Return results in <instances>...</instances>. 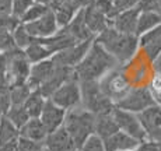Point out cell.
I'll list each match as a JSON object with an SVG mask.
<instances>
[{"mask_svg":"<svg viewBox=\"0 0 161 151\" xmlns=\"http://www.w3.org/2000/svg\"><path fill=\"white\" fill-rule=\"evenodd\" d=\"M119 132V127L114 121L112 115H103V116H95V127L94 134L98 136L101 140L111 137L114 133Z\"/></svg>","mask_w":161,"mask_h":151,"instance_id":"obj_24","label":"cell"},{"mask_svg":"<svg viewBox=\"0 0 161 151\" xmlns=\"http://www.w3.org/2000/svg\"><path fill=\"white\" fill-rule=\"evenodd\" d=\"M44 147L48 151H77L73 138L63 126L48 133L44 140Z\"/></svg>","mask_w":161,"mask_h":151,"instance_id":"obj_15","label":"cell"},{"mask_svg":"<svg viewBox=\"0 0 161 151\" xmlns=\"http://www.w3.org/2000/svg\"><path fill=\"white\" fill-rule=\"evenodd\" d=\"M118 63L125 64L135 56L139 48V36L135 34H122L112 25L94 38Z\"/></svg>","mask_w":161,"mask_h":151,"instance_id":"obj_2","label":"cell"},{"mask_svg":"<svg viewBox=\"0 0 161 151\" xmlns=\"http://www.w3.org/2000/svg\"><path fill=\"white\" fill-rule=\"evenodd\" d=\"M64 116H66V111H64L63 108L58 106L56 104H53L51 100H46L39 119L44 123L46 132L51 133V132L59 129L60 126H63Z\"/></svg>","mask_w":161,"mask_h":151,"instance_id":"obj_17","label":"cell"},{"mask_svg":"<svg viewBox=\"0 0 161 151\" xmlns=\"http://www.w3.org/2000/svg\"><path fill=\"white\" fill-rule=\"evenodd\" d=\"M115 67H119V63L92 39L87 53L77 66H74V76L79 81H98L104 74Z\"/></svg>","mask_w":161,"mask_h":151,"instance_id":"obj_1","label":"cell"},{"mask_svg":"<svg viewBox=\"0 0 161 151\" xmlns=\"http://www.w3.org/2000/svg\"><path fill=\"white\" fill-rule=\"evenodd\" d=\"M0 116H2V113H0Z\"/></svg>","mask_w":161,"mask_h":151,"instance_id":"obj_48","label":"cell"},{"mask_svg":"<svg viewBox=\"0 0 161 151\" xmlns=\"http://www.w3.org/2000/svg\"><path fill=\"white\" fill-rule=\"evenodd\" d=\"M20 136L30 138V140L38 141V143H44V140L48 136V132H46L44 123L41 122L39 118H30L28 122L20 129Z\"/></svg>","mask_w":161,"mask_h":151,"instance_id":"obj_22","label":"cell"},{"mask_svg":"<svg viewBox=\"0 0 161 151\" xmlns=\"http://www.w3.org/2000/svg\"><path fill=\"white\" fill-rule=\"evenodd\" d=\"M10 87V100L11 105H24L28 95L31 94V88L27 83H20V84H11Z\"/></svg>","mask_w":161,"mask_h":151,"instance_id":"obj_29","label":"cell"},{"mask_svg":"<svg viewBox=\"0 0 161 151\" xmlns=\"http://www.w3.org/2000/svg\"><path fill=\"white\" fill-rule=\"evenodd\" d=\"M48 10H49V6L39 4V3H34L28 10L25 11V14L21 17L20 23L21 24H27V23H31V21L38 20V18H41Z\"/></svg>","mask_w":161,"mask_h":151,"instance_id":"obj_30","label":"cell"},{"mask_svg":"<svg viewBox=\"0 0 161 151\" xmlns=\"http://www.w3.org/2000/svg\"><path fill=\"white\" fill-rule=\"evenodd\" d=\"M139 46H142L148 60L156 62L161 56V23L148 32L139 36Z\"/></svg>","mask_w":161,"mask_h":151,"instance_id":"obj_16","label":"cell"},{"mask_svg":"<svg viewBox=\"0 0 161 151\" xmlns=\"http://www.w3.org/2000/svg\"><path fill=\"white\" fill-rule=\"evenodd\" d=\"M133 151H161V150L158 143H154L151 140H143L137 144V147Z\"/></svg>","mask_w":161,"mask_h":151,"instance_id":"obj_41","label":"cell"},{"mask_svg":"<svg viewBox=\"0 0 161 151\" xmlns=\"http://www.w3.org/2000/svg\"><path fill=\"white\" fill-rule=\"evenodd\" d=\"M34 3H39V4H45V6H49L51 0H32Z\"/></svg>","mask_w":161,"mask_h":151,"instance_id":"obj_45","label":"cell"},{"mask_svg":"<svg viewBox=\"0 0 161 151\" xmlns=\"http://www.w3.org/2000/svg\"><path fill=\"white\" fill-rule=\"evenodd\" d=\"M137 8L140 11H156L161 15V0H140Z\"/></svg>","mask_w":161,"mask_h":151,"instance_id":"obj_39","label":"cell"},{"mask_svg":"<svg viewBox=\"0 0 161 151\" xmlns=\"http://www.w3.org/2000/svg\"><path fill=\"white\" fill-rule=\"evenodd\" d=\"M156 104L158 102L156 101L153 92L148 87H132L126 92L125 97L120 98L115 104V106L137 115L142 111L147 109L151 105H156Z\"/></svg>","mask_w":161,"mask_h":151,"instance_id":"obj_6","label":"cell"},{"mask_svg":"<svg viewBox=\"0 0 161 151\" xmlns=\"http://www.w3.org/2000/svg\"><path fill=\"white\" fill-rule=\"evenodd\" d=\"M62 30H63L69 36H72L77 44H80V42H86V41H92V39L95 38V36L88 31L87 25H86V23H84L83 8L77 11L76 15L72 18V21Z\"/></svg>","mask_w":161,"mask_h":151,"instance_id":"obj_18","label":"cell"},{"mask_svg":"<svg viewBox=\"0 0 161 151\" xmlns=\"http://www.w3.org/2000/svg\"><path fill=\"white\" fill-rule=\"evenodd\" d=\"M45 102H46V98L38 90L31 91V94L28 95L27 101L24 102V108H25V111H27L30 118H39L42 109H44Z\"/></svg>","mask_w":161,"mask_h":151,"instance_id":"obj_26","label":"cell"},{"mask_svg":"<svg viewBox=\"0 0 161 151\" xmlns=\"http://www.w3.org/2000/svg\"><path fill=\"white\" fill-rule=\"evenodd\" d=\"M111 115H112L114 121H115L120 132L129 134V136L136 138L137 141L146 140V132H144L143 126H142L136 113L128 112V111L119 109V108L115 106Z\"/></svg>","mask_w":161,"mask_h":151,"instance_id":"obj_9","label":"cell"},{"mask_svg":"<svg viewBox=\"0 0 161 151\" xmlns=\"http://www.w3.org/2000/svg\"><path fill=\"white\" fill-rule=\"evenodd\" d=\"M34 4L32 0H13V4H11V15H14L15 18L21 20L25 11L28 10L31 6Z\"/></svg>","mask_w":161,"mask_h":151,"instance_id":"obj_35","label":"cell"},{"mask_svg":"<svg viewBox=\"0 0 161 151\" xmlns=\"http://www.w3.org/2000/svg\"><path fill=\"white\" fill-rule=\"evenodd\" d=\"M139 2H140V0H114V4H115L118 13H119V11L137 7Z\"/></svg>","mask_w":161,"mask_h":151,"instance_id":"obj_40","label":"cell"},{"mask_svg":"<svg viewBox=\"0 0 161 151\" xmlns=\"http://www.w3.org/2000/svg\"><path fill=\"white\" fill-rule=\"evenodd\" d=\"M4 116L13 123L18 130H20L30 119V116H28V113H27L24 105H11L10 109L7 111V113H6Z\"/></svg>","mask_w":161,"mask_h":151,"instance_id":"obj_28","label":"cell"},{"mask_svg":"<svg viewBox=\"0 0 161 151\" xmlns=\"http://www.w3.org/2000/svg\"><path fill=\"white\" fill-rule=\"evenodd\" d=\"M139 13H140V11H139L137 7L119 11V13L116 14V17L112 20V27L122 34H135L136 35Z\"/></svg>","mask_w":161,"mask_h":151,"instance_id":"obj_20","label":"cell"},{"mask_svg":"<svg viewBox=\"0 0 161 151\" xmlns=\"http://www.w3.org/2000/svg\"><path fill=\"white\" fill-rule=\"evenodd\" d=\"M18 136H20L18 129L4 115L0 116V146L15 141Z\"/></svg>","mask_w":161,"mask_h":151,"instance_id":"obj_27","label":"cell"},{"mask_svg":"<svg viewBox=\"0 0 161 151\" xmlns=\"http://www.w3.org/2000/svg\"><path fill=\"white\" fill-rule=\"evenodd\" d=\"M70 78H76V76H74V69H72V67H66V66H59L58 64V67L53 72V74L39 85L38 91L44 95L46 100H49L51 95L53 94L63 83H66L67 80H70Z\"/></svg>","mask_w":161,"mask_h":151,"instance_id":"obj_13","label":"cell"},{"mask_svg":"<svg viewBox=\"0 0 161 151\" xmlns=\"http://www.w3.org/2000/svg\"><path fill=\"white\" fill-rule=\"evenodd\" d=\"M63 127L67 130L70 137L73 138L77 151L83 146L87 138L94 134L95 127V116L81 105L73 109L66 111V116L63 121Z\"/></svg>","mask_w":161,"mask_h":151,"instance_id":"obj_3","label":"cell"},{"mask_svg":"<svg viewBox=\"0 0 161 151\" xmlns=\"http://www.w3.org/2000/svg\"><path fill=\"white\" fill-rule=\"evenodd\" d=\"M140 11V10H139ZM161 23V15L156 11H140L137 18V27H136V35L142 36L148 32Z\"/></svg>","mask_w":161,"mask_h":151,"instance_id":"obj_25","label":"cell"},{"mask_svg":"<svg viewBox=\"0 0 161 151\" xmlns=\"http://www.w3.org/2000/svg\"><path fill=\"white\" fill-rule=\"evenodd\" d=\"M49 100L64 111L73 109L81 105V92H80V83L77 78H70L60 85Z\"/></svg>","mask_w":161,"mask_h":151,"instance_id":"obj_8","label":"cell"},{"mask_svg":"<svg viewBox=\"0 0 161 151\" xmlns=\"http://www.w3.org/2000/svg\"><path fill=\"white\" fill-rule=\"evenodd\" d=\"M74 2L79 6V8H86V7H88V6L94 4L95 0H74Z\"/></svg>","mask_w":161,"mask_h":151,"instance_id":"obj_44","label":"cell"},{"mask_svg":"<svg viewBox=\"0 0 161 151\" xmlns=\"http://www.w3.org/2000/svg\"><path fill=\"white\" fill-rule=\"evenodd\" d=\"M98 85H100L105 97L109 98L114 104H116L120 98L125 97L126 92L132 88L123 70L118 69V67L109 70L107 74L101 77L98 80Z\"/></svg>","mask_w":161,"mask_h":151,"instance_id":"obj_5","label":"cell"},{"mask_svg":"<svg viewBox=\"0 0 161 151\" xmlns=\"http://www.w3.org/2000/svg\"><path fill=\"white\" fill-rule=\"evenodd\" d=\"M7 84V57L6 53L0 52V84Z\"/></svg>","mask_w":161,"mask_h":151,"instance_id":"obj_42","label":"cell"},{"mask_svg":"<svg viewBox=\"0 0 161 151\" xmlns=\"http://www.w3.org/2000/svg\"><path fill=\"white\" fill-rule=\"evenodd\" d=\"M24 53H25L27 59L31 64L38 63V62H42L45 59H49V57L53 56L52 51L48 48L45 44H42L38 38H34L32 44H30L24 49Z\"/></svg>","mask_w":161,"mask_h":151,"instance_id":"obj_23","label":"cell"},{"mask_svg":"<svg viewBox=\"0 0 161 151\" xmlns=\"http://www.w3.org/2000/svg\"><path fill=\"white\" fill-rule=\"evenodd\" d=\"M56 67H58V64L55 63L52 57L45 59L42 62H38V63L31 64L30 76H28V80H27V84L30 85L31 90H38L39 85L53 74V72L56 70Z\"/></svg>","mask_w":161,"mask_h":151,"instance_id":"obj_14","label":"cell"},{"mask_svg":"<svg viewBox=\"0 0 161 151\" xmlns=\"http://www.w3.org/2000/svg\"><path fill=\"white\" fill-rule=\"evenodd\" d=\"M39 151H48V150H46V148H45V147H42V148H41V150H39Z\"/></svg>","mask_w":161,"mask_h":151,"instance_id":"obj_46","label":"cell"},{"mask_svg":"<svg viewBox=\"0 0 161 151\" xmlns=\"http://www.w3.org/2000/svg\"><path fill=\"white\" fill-rule=\"evenodd\" d=\"M23 25L32 38H49V36L55 35L60 30L56 23L53 11L51 8L41 18H38L35 21H31V23L23 24Z\"/></svg>","mask_w":161,"mask_h":151,"instance_id":"obj_11","label":"cell"},{"mask_svg":"<svg viewBox=\"0 0 161 151\" xmlns=\"http://www.w3.org/2000/svg\"><path fill=\"white\" fill-rule=\"evenodd\" d=\"M137 118L146 132V140H151L154 143H161V105L148 106L147 109L137 113Z\"/></svg>","mask_w":161,"mask_h":151,"instance_id":"obj_10","label":"cell"},{"mask_svg":"<svg viewBox=\"0 0 161 151\" xmlns=\"http://www.w3.org/2000/svg\"><path fill=\"white\" fill-rule=\"evenodd\" d=\"M160 150H161V143H160Z\"/></svg>","mask_w":161,"mask_h":151,"instance_id":"obj_47","label":"cell"},{"mask_svg":"<svg viewBox=\"0 0 161 151\" xmlns=\"http://www.w3.org/2000/svg\"><path fill=\"white\" fill-rule=\"evenodd\" d=\"M81 92V106L91 112L94 116L111 115L115 104L105 97L101 91L98 81H79Z\"/></svg>","mask_w":161,"mask_h":151,"instance_id":"obj_4","label":"cell"},{"mask_svg":"<svg viewBox=\"0 0 161 151\" xmlns=\"http://www.w3.org/2000/svg\"><path fill=\"white\" fill-rule=\"evenodd\" d=\"M15 143H17L18 151H39L44 147V143H38V141L30 140V138L21 137V136H18Z\"/></svg>","mask_w":161,"mask_h":151,"instance_id":"obj_36","label":"cell"},{"mask_svg":"<svg viewBox=\"0 0 161 151\" xmlns=\"http://www.w3.org/2000/svg\"><path fill=\"white\" fill-rule=\"evenodd\" d=\"M92 6H94L98 11H101L111 23H112V20L118 14V10H116L115 4H114V0H95Z\"/></svg>","mask_w":161,"mask_h":151,"instance_id":"obj_32","label":"cell"},{"mask_svg":"<svg viewBox=\"0 0 161 151\" xmlns=\"http://www.w3.org/2000/svg\"><path fill=\"white\" fill-rule=\"evenodd\" d=\"M13 38H14V42H15V46L20 48V49H23V51L30 44H32V41H34V38L25 31L23 24H20V25L13 31Z\"/></svg>","mask_w":161,"mask_h":151,"instance_id":"obj_31","label":"cell"},{"mask_svg":"<svg viewBox=\"0 0 161 151\" xmlns=\"http://www.w3.org/2000/svg\"><path fill=\"white\" fill-rule=\"evenodd\" d=\"M83 15H84V23L87 25L88 31L94 36H97L104 30L112 25V23L101 11H98L94 6H88V7L83 8Z\"/></svg>","mask_w":161,"mask_h":151,"instance_id":"obj_19","label":"cell"},{"mask_svg":"<svg viewBox=\"0 0 161 151\" xmlns=\"http://www.w3.org/2000/svg\"><path fill=\"white\" fill-rule=\"evenodd\" d=\"M20 20L15 18L11 14H3L0 15V30L2 31H8V32H13V31L20 25Z\"/></svg>","mask_w":161,"mask_h":151,"instance_id":"obj_38","label":"cell"},{"mask_svg":"<svg viewBox=\"0 0 161 151\" xmlns=\"http://www.w3.org/2000/svg\"><path fill=\"white\" fill-rule=\"evenodd\" d=\"M137 141L136 138L130 137L129 134L123 133V132H116L111 137L104 140V148L105 151H133L137 147Z\"/></svg>","mask_w":161,"mask_h":151,"instance_id":"obj_21","label":"cell"},{"mask_svg":"<svg viewBox=\"0 0 161 151\" xmlns=\"http://www.w3.org/2000/svg\"><path fill=\"white\" fill-rule=\"evenodd\" d=\"M7 57V84H20L27 83L30 76L31 63L27 59L23 49L14 48L6 52Z\"/></svg>","mask_w":161,"mask_h":151,"instance_id":"obj_7","label":"cell"},{"mask_svg":"<svg viewBox=\"0 0 161 151\" xmlns=\"http://www.w3.org/2000/svg\"><path fill=\"white\" fill-rule=\"evenodd\" d=\"M11 106V100H10V87L8 84L3 83L0 84V113L6 115L7 111Z\"/></svg>","mask_w":161,"mask_h":151,"instance_id":"obj_33","label":"cell"},{"mask_svg":"<svg viewBox=\"0 0 161 151\" xmlns=\"http://www.w3.org/2000/svg\"><path fill=\"white\" fill-rule=\"evenodd\" d=\"M92 41H86V42H80V44H76L67 49H63V51L58 52L52 56V59L56 64L59 66H66V67H72L74 69V66L79 64V62L84 57V55L87 53L90 45H91Z\"/></svg>","mask_w":161,"mask_h":151,"instance_id":"obj_12","label":"cell"},{"mask_svg":"<svg viewBox=\"0 0 161 151\" xmlns=\"http://www.w3.org/2000/svg\"><path fill=\"white\" fill-rule=\"evenodd\" d=\"M14 48H17V46H15V42L13 38V32L0 30V52L6 53V52L11 51Z\"/></svg>","mask_w":161,"mask_h":151,"instance_id":"obj_37","label":"cell"},{"mask_svg":"<svg viewBox=\"0 0 161 151\" xmlns=\"http://www.w3.org/2000/svg\"><path fill=\"white\" fill-rule=\"evenodd\" d=\"M11 4L13 0H0V15L11 14Z\"/></svg>","mask_w":161,"mask_h":151,"instance_id":"obj_43","label":"cell"},{"mask_svg":"<svg viewBox=\"0 0 161 151\" xmlns=\"http://www.w3.org/2000/svg\"><path fill=\"white\" fill-rule=\"evenodd\" d=\"M79 151H105L104 141L98 136H95V134H91V136L83 143V146L79 148Z\"/></svg>","mask_w":161,"mask_h":151,"instance_id":"obj_34","label":"cell"}]
</instances>
